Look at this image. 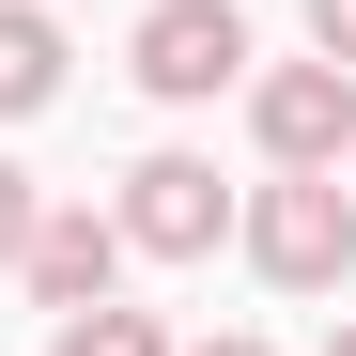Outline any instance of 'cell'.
Segmentation results:
<instances>
[{"mask_svg": "<svg viewBox=\"0 0 356 356\" xmlns=\"http://www.w3.org/2000/svg\"><path fill=\"white\" fill-rule=\"evenodd\" d=\"M232 232H248V264H264L279 294H341V279H356V186H341V170H279V186H248Z\"/></svg>", "mask_w": 356, "mask_h": 356, "instance_id": "1", "label": "cell"}, {"mask_svg": "<svg viewBox=\"0 0 356 356\" xmlns=\"http://www.w3.org/2000/svg\"><path fill=\"white\" fill-rule=\"evenodd\" d=\"M248 16H232V0H155V16L124 31V78L155 93V108H217V93H248Z\"/></svg>", "mask_w": 356, "mask_h": 356, "instance_id": "2", "label": "cell"}, {"mask_svg": "<svg viewBox=\"0 0 356 356\" xmlns=\"http://www.w3.org/2000/svg\"><path fill=\"white\" fill-rule=\"evenodd\" d=\"M248 140H264V170H341L356 155V63H248Z\"/></svg>", "mask_w": 356, "mask_h": 356, "instance_id": "3", "label": "cell"}, {"mask_svg": "<svg viewBox=\"0 0 356 356\" xmlns=\"http://www.w3.org/2000/svg\"><path fill=\"white\" fill-rule=\"evenodd\" d=\"M108 232L155 264H202L217 232H232V186H217V155H140L124 170V202H108Z\"/></svg>", "mask_w": 356, "mask_h": 356, "instance_id": "4", "label": "cell"}, {"mask_svg": "<svg viewBox=\"0 0 356 356\" xmlns=\"http://www.w3.org/2000/svg\"><path fill=\"white\" fill-rule=\"evenodd\" d=\"M16 279L47 294V310H93V294L124 279V232H108L93 202H47V217H31V248H16Z\"/></svg>", "mask_w": 356, "mask_h": 356, "instance_id": "5", "label": "cell"}, {"mask_svg": "<svg viewBox=\"0 0 356 356\" xmlns=\"http://www.w3.org/2000/svg\"><path fill=\"white\" fill-rule=\"evenodd\" d=\"M47 93H63V31H47V0H0V124H31Z\"/></svg>", "mask_w": 356, "mask_h": 356, "instance_id": "6", "label": "cell"}, {"mask_svg": "<svg viewBox=\"0 0 356 356\" xmlns=\"http://www.w3.org/2000/svg\"><path fill=\"white\" fill-rule=\"evenodd\" d=\"M47 356H170V325H155V310H124V294H93V310L47 325Z\"/></svg>", "mask_w": 356, "mask_h": 356, "instance_id": "7", "label": "cell"}, {"mask_svg": "<svg viewBox=\"0 0 356 356\" xmlns=\"http://www.w3.org/2000/svg\"><path fill=\"white\" fill-rule=\"evenodd\" d=\"M31 217H47V186H31V170H16V155H0V264H16V248H31Z\"/></svg>", "mask_w": 356, "mask_h": 356, "instance_id": "8", "label": "cell"}, {"mask_svg": "<svg viewBox=\"0 0 356 356\" xmlns=\"http://www.w3.org/2000/svg\"><path fill=\"white\" fill-rule=\"evenodd\" d=\"M310 47H325V63H356V0H310Z\"/></svg>", "mask_w": 356, "mask_h": 356, "instance_id": "9", "label": "cell"}, {"mask_svg": "<svg viewBox=\"0 0 356 356\" xmlns=\"http://www.w3.org/2000/svg\"><path fill=\"white\" fill-rule=\"evenodd\" d=\"M186 356H264V341H248V325H232V341H186Z\"/></svg>", "mask_w": 356, "mask_h": 356, "instance_id": "10", "label": "cell"}, {"mask_svg": "<svg viewBox=\"0 0 356 356\" xmlns=\"http://www.w3.org/2000/svg\"><path fill=\"white\" fill-rule=\"evenodd\" d=\"M325 356H356V325H341V341H325Z\"/></svg>", "mask_w": 356, "mask_h": 356, "instance_id": "11", "label": "cell"}]
</instances>
